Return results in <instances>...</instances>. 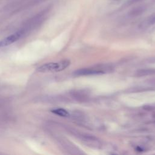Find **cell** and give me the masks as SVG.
Instances as JSON below:
<instances>
[{
  "instance_id": "obj_4",
  "label": "cell",
  "mask_w": 155,
  "mask_h": 155,
  "mask_svg": "<svg viewBox=\"0 0 155 155\" xmlns=\"http://www.w3.org/2000/svg\"><path fill=\"white\" fill-rule=\"evenodd\" d=\"M154 74H155V68L141 69L138 70L136 73V76H146Z\"/></svg>"
},
{
  "instance_id": "obj_3",
  "label": "cell",
  "mask_w": 155,
  "mask_h": 155,
  "mask_svg": "<svg viewBox=\"0 0 155 155\" xmlns=\"http://www.w3.org/2000/svg\"><path fill=\"white\" fill-rule=\"evenodd\" d=\"M23 32L22 31H18L15 33L2 39L0 41V48L5 47L8 45H11L12 44L15 42L22 36Z\"/></svg>"
},
{
  "instance_id": "obj_8",
  "label": "cell",
  "mask_w": 155,
  "mask_h": 155,
  "mask_svg": "<svg viewBox=\"0 0 155 155\" xmlns=\"http://www.w3.org/2000/svg\"><path fill=\"white\" fill-rule=\"evenodd\" d=\"M133 1H138V0H133Z\"/></svg>"
},
{
  "instance_id": "obj_7",
  "label": "cell",
  "mask_w": 155,
  "mask_h": 155,
  "mask_svg": "<svg viewBox=\"0 0 155 155\" xmlns=\"http://www.w3.org/2000/svg\"><path fill=\"white\" fill-rule=\"evenodd\" d=\"M153 117H154V119H155V114H154V116H153Z\"/></svg>"
},
{
  "instance_id": "obj_2",
  "label": "cell",
  "mask_w": 155,
  "mask_h": 155,
  "mask_svg": "<svg viewBox=\"0 0 155 155\" xmlns=\"http://www.w3.org/2000/svg\"><path fill=\"white\" fill-rule=\"evenodd\" d=\"M106 67L104 66H95L93 67L83 68L78 69L73 72V74L76 76H87V75H94L100 74L105 73Z\"/></svg>"
},
{
  "instance_id": "obj_5",
  "label": "cell",
  "mask_w": 155,
  "mask_h": 155,
  "mask_svg": "<svg viewBox=\"0 0 155 155\" xmlns=\"http://www.w3.org/2000/svg\"><path fill=\"white\" fill-rule=\"evenodd\" d=\"M51 112L53 113H54L58 116H62V117H68L69 116L68 112L63 108H56L51 110Z\"/></svg>"
},
{
  "instance_id": "obj_6",
  "label": "cell",
  "mask_w": 155,
  "mask_h": 155,
  "mask_svg": "<svg viewBox=\"0 0 155 155\" xmlns=\"http://www.w3.org/2000/svg\"><path fill=\"white\" fill-rule=\"evenodd\" d=\"M155 22V16L153 18H151L150 19V23H151V24H153Z\"/></svg>"
},
{
  "instance_id": "obj_1",
  "label": "cell",
  "mask_w": 155,
  "mask_h": 155,
  "mask_svg": "<svg viewBox=\"0 0 155 155\" xmlns=\"http://www.w3.org/2000/svg\"><path fill=\"white\" fill-rule=\"evenodd\" d=\"M70 61L68 59H65L56 62H48L38 67L37 68V71L41 73L59 72L65 70L70 65Z\"/></svg>"
}]
</instances>
